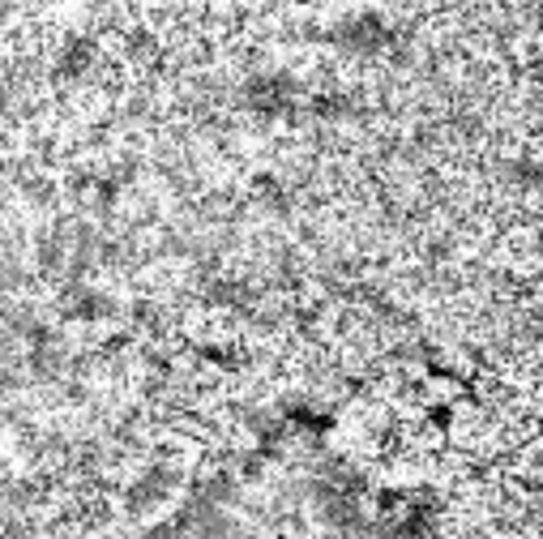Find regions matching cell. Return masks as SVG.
<instances>
[{"label": "cell", "mask_w": 543, "mask_h": 539, "mask_svg": "<svg viewBox=\"0 0 543 539\" xmlns=\"http://www.w3.org/2000/svg\"><path fill=\"white\" fill-rule=\"evenodd\" d=\"M81 56H90V43H77V64H81ZM73 69V56H64V73Z\"/></svg>", "instance_id": "cell-1"}]
</instances>
